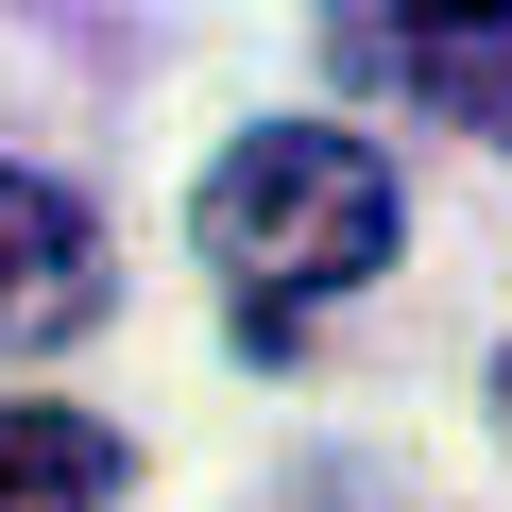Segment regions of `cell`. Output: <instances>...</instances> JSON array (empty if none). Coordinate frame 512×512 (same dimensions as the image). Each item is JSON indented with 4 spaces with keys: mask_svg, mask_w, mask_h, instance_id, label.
I'll return each instance as SVG.
<instances>
[{
    "mask_svg": "<svg viewBox=\"0 0 512 512\" xmlns=\"http://www.w3.org/2000/svg\"><path fill=\"white\" fill-rule=\"evenodd\" d=\"M393 222H410V205H393L376 137H342V120H256V137H222V171H205V205H188V239H205V274H222V308H239L256 359H291L325 291L393 274Z\"/></svg>",
    "mask_w": 512,
    "mask_h": 512,
    "instance_id": "obj_1",
    "label": "cell"
},
{
    "mask_svg": "<svg viewBox=\"0 0 512 512\" xmlns=\"http://www.w3.org/2000/svg\"><path fill=\"white\" fill-rule=\"evenodd\" d=\"M103 308H120V256H103L86 188L0 171V359H52V342H86Z\"/></svg>",
    "mask_w": 512,
    "mask_h": 512,
    "instance_id": "obj_2",
    "label": "cell"
},
{
    "mask_svg": "<svg viewBox=\"0 0 512 512\" xmlns=\"http://www.w3.org/2000/svg\"><path fill=\"white\" fill-rule=\"evenodd\" d=\"M325 69H376L393 103H427L461 137H512V18H376V0H342Z\"/></svg>",
    "mask_w": 512,
    "mask_h": 512,
    "instance_id": "obj_3",
    "label": "cell"
},
{
    "mask_svg": "<svg viewBox=\"0 0 512 512\" xmlns=\"http://www.w3.org/2000/svg\"><path fill=\"white\" fill-rule=\"evenodd\" d=\"M137 495V444L103 410H52V393H0V512H120Z\"/></svg>",
    "mask_w": 512,
    "mask_h": 512,
    "instance_id": "obj_4",
    "label": "cell"
},
{
    "mask_svg": "<svg viewBox=\"0 0 512 512\" xmlns=\"http://www.w3.org/2000/svg\"><path fill=\"white\" fill-rule=\"evenodd\" d=\"M495 410H512V359H495Z\"/></svg>",
    "mask_w": 512,
    "mask_h": 512,
    "instance_id": "obj_5",
    "label": "cell"
}]
</instances>
